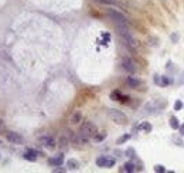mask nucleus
<instances>
[{
	"label": "nucleus",
	"instance_id": "f257e3e1",
	"mask_svg": "<svg viewBox=\"0 0 184 173\" xmlns=\"http://www.w3.org/2000/svg\"><path fill=\"white\" fill-rule=\"evenodd\" d=\"M118 33H119V36L123 38L125 44L132 50H136L139 47V41L133 37V34L130 33V30L128 28V26H125V24H118Z\"/></svg>",
	"mask_w": 184,
	"mask_h": 173
},
{
	"label": "nucleus",
	"instance_id": "f03ea898",
	"mask_svg": "<svg viewBox=\"0 0 184 173\" xmlns=\"http://www.w3.org/2000/svg\"><path fill=\"white\" fill-rule=\"evenodd\" d=\"M96 125L93 124V122H91V121H87V122H84L82 124V126L79 128V135L85 139V141L88 142V139L89 138H93V136L96 135Z\"/></svg>",
	"mask_w": 184,
	"mask_h": 173
},
{
	"label": "nucleus",
	"instance_id": "7ed1b4c3",
	"mask_svg": "<svg viewBox=\"0 0 184 173\" xmlns=\"http://www.w3.org/2000/svg\"><path fill=\"white\" fill-rule=\"evenodd\" d=\"M108 115H109V118H111V121L118 125H125L128 122V116H126L122 111H119V109H114V108L109 109Z\"/></svg>",
	"mask_w": 184,
	"mask_h": 173
},
{
	"label": "nucleus",
	"instance_id": "20e7f679",
	"mask_svg": "<svg viewBox=\"0 0 184 173\" xmlns=\"http://www.w3.org/2000/svg\"><path fill=\"white\" fill-rule=\"evenodd\" d=\"M106 13H108V16L111 17L115 23L128 26V19H126V16H125L123 13H120L119 10H116V9H108V10H106Z\"/></svg>",
	"mask_w": 184,
	"mask_h": 173
},
{
	"label": "nucleus",
	"instance_id": "39448f33",
	"mask_svg": "<svg viewBox=\"0 0 184 173\" xmlns=\"http://www.w3.org/2000/svg\"><path fill=\"white\" fill-rule=\"evenodd\" d=\"M122 68H123L128 74H135L136 70H137L136 63L132 58H129V57H125V58L122 60Z\"/></svg>",
	"mask_w": 184,
	"mask_h": 173
},
{
	"label": "nucleus",
	"instance_id": "423d86ee",
	"mask_svg": "<svg viewBox=\"0 0 184 173\" xmlns=\"http://www.w3.org/2000/svg\"><path fill=\"white\" fill-rule=\"evenodd\" d=\"M6 138H7V141L11 142V143H14V145H20V143L24 142V138H23L20 133H16V132H9V133L6 135Z\"/></svg>",
	"mask_w": 184,
	"mask_h": 173
},
{
	"label": "nucleus",
	"instance_id": "0eeeda50",
	"mask_svg": "<svg viewBox=\"0 0 184 173\" xmlns=\"http://www.w3.org/2000/svg\"><path fill=\"white\" fill-rule=\"evenodd\" d=\"M164 105V104H159L157 101H150V102H147L145 105V111H146V114H153V111H157V109H160Z\"/></svg>",
	"mask_w": 184,
	"mask_h": 173
},
{
	"label": "nucleus",
	"instance_id": "6e6552de",
	"mask_svg": "<svg viewBox=\"0 0 184 173\" xmlns=\"http://www.w3.org/2000/svg\"><path fill=\"white\" fill-rule=\"evenodd\" d=\"M126 82H128V85L130 88H135V89H140L142 85H143V82L139 80V78H135V77H128L126 78Z\"/></svg>",
	"mask_w": 184,
	"mask_h": 173
},
{
	"label": "nucleus",
	"instance_id": "1a4fd4ad",
	"mask_svg": "<svg viewBox=\"0 0 184 173\" xmlns=\"http://www.w3.org/2000/svg\"><path fill=\"white\" fill-rule=\"evenodd\" d=\"M41 143H43L47 149H54L55 148V141L53 136H43V138H41Z\"/></svg>",
	"mask_w": 184,
	"mask_h": 173
},
{
	"label": "nucleus",
	"instance_id": "9d476101",
	"mask_svg": "<svg viewBox=\"0 0 184 173\" xmlns=\"http://www.w3.org/2000/svg\"><path fill=\"white\" fill-rule=\"evenodd\" d=\"M62 162H64V155H62V153L55 155V156H53L48 160V163L51 165V166H61V165H62Z\"/></svg>",
	"mask_w": 184,
	"mask_h": 173
},
{
	"label": "nucleus",
	"instance_id": "9b49d317",
	"mask_svg": "<svg viewBox=\"0 0 184 173\" xmlns=\"http://www.w3.org/2000/svg\"><path fill=\"white\" fill-rule=\"evenodd\" d=\"M154 82H156L157 85H160V86H166V85H168V84L171 82V80H170L168 77H166V75H156L154 77Z\"/></svg>",
	"mask_w": 184,
	"mask_h": 173
},
{
	"label": "nucleus",
	"instance_id": "f8f14e48",
	"mask_svg": "<svg viewBox=\"0 0 184 173\" xmlns=\"http://www.w3.org/2000/svg\"><path fill=\"white\" fill-rule=\"evenodd\" d=\"M81 121H82L81 111H74V112H72V115H71V118H70V122L72 125H76V124H79Z\"/></svg>",
	"mask_w": 184,
	"mask_h": 173
},
{
	"label": "nucleus",
	"instance_id": "ddd939ff",
	"mask_svg": "<svg viewBox=\"0 0 184 173\" xmlns=\"http://www.w3.org/2000/svg\"><path fill=\"white\" fill-rule=\"evenodd\" d=\"M37 152L34 151V149H28L24 155H23V157L26 159V160H30V162H36V159H37Z\"/></svg>",
	"mask_w": 184,
	"mask_h": 173
},
{
	"label": "nucleus",
	"instance_id": "4468645a",
	"mask_svg": "<svg viewBox=\"0 0 184 173\" xmlns=\"http://www.w3.org/2000/svg\"><path fill=\"white\" fill-rule=\"evenodd\" d=\"M136 166H135V163H132V162H128V163H125L123 165V168H120V172H128V173H132V172H135L136 170Z\"/></svg>",
	"mask_w": 184,
	"mask_h": 173
},
{
	"label": "nucleus",
	"instance_id": "2eb2a0df",
	"mask_svg": "<svg viewBox=\"0 0 184 173\" xmlns=\"http://www.w3.org/2000/svg\"><path fill=\"white\" fill-rule=\"evenodd\" d=\"M67 168L70 169V170H76V169H79V162L75 160V159H70L67 162Z\"/></svg>",
	"mask_w": 184,
	"mask_h": 173
},
{
	"label": "nucleus",
	"instance_id": "dca6fc26",
	"mask_svg": "<svg viewBox=\"0 0 184 173\" xmlns=\"http://www.w3.org/2000/svg\"><path fill=\"white\" fill-rule=\"evenodd\" d=\"M139 129L143 130L145 133H150V132H152V125L149 124V122H142V124L139 125Z\"/></svg>",
	"mask_w": 184,
	"mask_h": 173
},
{
	"label": "nucleus",
	"instance_id": "f3484780",
	"mask_svg": "<svg viewBox=\"0 0 184 173\" xmlns=\"http://www.w3.org/2000/svg\"><path fill=\"white\" fill-rule=\"evenodd\" d=\"M106 160H108V156H99L96 159V165L99 168H106Z\"/></svg>",
	"mask_w": 184,
	"mask_h": 173
},
{
	"label": "nucleus",
	"instance_id": "a211bd4d",
	"mask_svg": "<svg viewBox=\"0 0 184 173\" xmlns=\"http://www.w3.org/2000/svg\"><path fill=\"white\" fill-rule=\"evenodd\" d=\"M170 126H171L173 129H179L180 124H179V119L176 118V116H171V118H170Z\"/></svg>",
	"mask_w": 184,
	"mask_h": 173
},
{
	"label": "nucleus",
	"instance_id": "6ab92c4d",
	"mask_svg": "<svg viewBox=\"0 0 184 173\" xmlns=\"http://www.w3.org/2000/svg\"><path fill=\"white\" fill-rule=\"evenodd\" d=\"M58 146L62 148V149H65V148L68 146V138H67V136H61L60 142H58Z\"/></svg>",
	"mask_w": 184,
	"mask_h": 173
},
{
	"label": "nucleus",
	"instance_id": "aec40b11",
	"mask_svg": "<svg viewBox=\"0 0 184 173\" xmlns=\"http://www.w3.org/2000/svg\"><path fill=\"white\" fill-rule=\"evenodd\" d=\"M122 97H123V95H122L119 91H114L111 94V99H114V101H122V99H120Z\"/></svg>",
	"mask_w": 184,
	"mask_h": 173
},
{
	"label": "nucleus",
	"instance_id": "412c9836",
	"mask_svg": "<svg viewBox=\"0 0 184 173\" xmlns=\"http://www.w3.org/2000/svg\"><path fill=\"white\" fill-rule=\"evenodd\" d=\"M130 136H132L130 133H126V135H123L122 138H119V139H118V145H122V143H125L126 141H129Z\"/></svg>",
	"mask_w": 184,
	"mask_h": 173
},
{
	"label": "nucleus",
	"instance_id": "4be33fe9",
	"mask_svg": "<svg viewBox=\"0 0 184 173\" xmlns=\"http://www.w3.org/2000/svg\"><path fill=\"white\" fill-rule=\"evenodd\" d=\"M105 138H106V133H105V132H102V133H99V135H95V136H93L95 142H101V141H103Z\"/></svg>",
	"mask_w": 184,
	"mask_h": 173
},
{
	"label": "nucleus",
	"instance_id": "5701e85b",
	"mask_svg": "<svg viewBox=\"0 0 184 173\" xmlns=\"http://www.w3.org/2000/svg\"><path fill=\"white\" fill-rule=\"evenodd\" d=\"M154 172H157V173H164V172H166V168H164L163 165H156V166H154Z\"/></svg>",
	"mask_w": 184,
	"mask_h": 173
},
{
	"label": "nucleus",
	"instance_id": "b1692460",
	"mask_svg": "<svg viewBox=\"0 0 184 173\" xmlns=\"http://www.w3.org/2000/svg\"><path fill=\"white\" fill-rule=\"evenodd\" d=\"M181 108H183V102H181L180 99H177V101L174 102V109H176V111H180Z\"/></svg>",
	"mask_w": 184,
	"mask_h": 173
},
{
	"label": "nucleus",
	"instance_id": "393cba45",
	"mask_svg": "<svg viewBox=\"0 0 184 173\" xmlns=\"http://www.w3.org/2000/svg\"><path fill=\"white\" fill-rule=\"evenodd\" d=\"M99 3H102V4H106V6H111V4H115V0H96Z\"/></svg>",
	"mask_w": 184,
	"mask_h": 173
},
{
	"label": "nucleus",
	"instance_id": "a878e982",
	"mask_svg": "<svg viewBox=\"0 0 184 173\" xmlns=\"http://www.w3.org/2000/svg\"><path fill=\"white\" fill-rule=\"evenodd\" d=\"M126 155L129 157H135V149H133V148H129V149L126 151Z\"/></svg>",
	"mask_w": 184,
	"mask_h": 173
},
{
	"label": "nucleus",
	"instance_id": "bb28decb",
	"mask_svg": "<svg viewBox=\"0 0 184 173\" xmlns=\"http://www.w3.org/2000/svg\"><path fill=\"white\" fill-rule=\"evenodd\" d=\"M184 84V71L181 72V75H180V78L177 80V85H183Z\"/></svg>",
	"mask_w": 184,
	"mask_h": 173
},
{
	"label": "nucleus",
	"instance_id": "cd10ccee",
	"mask_svg": "<svg viewBox=\"0 0 184 173\" xmlns=\"http://www.w3.org/2000/svg\"><path fill=\"white\" fill-rule=\"evenodd\" d=\"M53 172H54V173H64L65 172V169L64 168H60V166H58V168H55V169H53Z\"/></svg>",
	"mask_w": 184,
	"mask_h": 173
},
{
	"label": "nucleus",
	"instance_id": "c85d7f7f",
	"mask_svg": "<svg viewBox=\"0 0 184 173\" xmlns=\"http://www.w3.org/2000/svg\"><path fill=\"white\" fill-rule=\"evenodd\" d=\"M179 130H180V135L184 136V124H183V125H180V126H179Z\"/></svg>",
	"mask_w": 184,
	"mask_h": 173
},
{
	"label": "nucleus",
	"instance_id": "c756f323",
	"mask_svg": "<svg viewBox=\"0 0 184 173\" xmlns=\"http://www.w3.org/2000/svg\"><path fill=\"white\" fill-rule=\"evenodd\" d=\"M3 128H4V124H3V122L0 121V129H3Z\"/></svg>",
	"mask_w": 184,
	"mask_h": 173
},
{
	"label": "nucleus",
	"instance_id": "7c9ffc66",
	"mask_svg": "<svg viewBox=\"0 0 184 173\" xmlns=\"http://www.w3.org/2000/svg\"><path fill=\"white\" fill-rule=\"evenodd\" d=\"M0 143H1V142H0Z\"/></svg>",
	"mask_w": 184,
	"mask_h": 173
}]
</instances>
